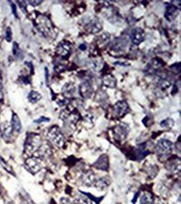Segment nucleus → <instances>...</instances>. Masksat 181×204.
Returning <instances> with one entry per match:
<instances>
[{
  "label": "nucleus",
  "instance_id": "29",
  "mask_svg": "<svg viewBox=\"0 0 181 204\" xmlns=\"http://www.w3.org/2000/svg\"><path fill=\"white\" fill-rule=\"evenodd\" d=\"M110 39H111L110 34L105 33V34H101V36L99 37L98 42L100 43V45H106L109 43V42H110Z\"/></svg>",
  "mask_w": 181,
  "mask_h": 204
},
{
  "label": "nucleus",
  "instance_id": "4",
  "mask_svg": "<svg viewBox=\"0 0 181 204\" xmlns=\"http://www.w3.org/2000/svg\"><path fill=\"white\" fill-rule=\"evenodd\" d=\"M172 152V143L169 140L162 139L158 141L156 146V152L159 158L168 157Z\"/></svg>",
  "mask_w": 181,
  "mask_h": 204
},
{
  "label": "nucleus",
  "instance_id": "41",
  "mask_svg": "<svg viewBox=\"0 0 181 204\" xmlns=\"http://www.w3.org/2000/svg\"><path fill=\"white\" fill-rule=\"evenodd\" d=\"M28 4L31 5L33 6H38L41 4V1L40 0H35V1H28Z\"/></svg>",
  "mask_w": 181,
  "mask_h": 204
},
{
  "label": "nucleus",
  "instance_id": "6",
  "mask_svg": "<svg viewBox=\"0 0 181 204\" xmlns=\"http://www.w3.org/2000/svg\"><path fill=\"white\" fill-rule=\"evenodd\" d=\"M25 166L28 172H30L33 174L37 173L41 171L42 164L40 163V159L37 157H30L25 160Z\"/></svg>",
  "mask_w": 181,
  "mask_h": 204
},
{
  "label": "nucleus",
  "instance_id": "26",
  "mask_svg": "<svg viewBox=\"0 0 181 204\" xmlns=\"http://www.w3.org/2000/svg\"><path fill=\"white\" fill-rule=\"evenodd\" d=\"M157 85L161 89H168L171 85V81L166 77H160L157 83Z\"/></svg>",
  "mask_w": 181,
  "mask_h": 204
},
{
  "label": "nucleus",
  "instance_id": "12",
  "mask_svg": "<svg viewBox=\"0 0 181 204\" xmlns=\"http://www.w3.org/2000/svg\"><path fill=\"white\" fill-rule=\"evenodd\" d=\"M104 17L110 21L111 24H115L120 21V16L114 8L111 6H108V8H104Z\"/></svg>",
  "mask_w": 181,
  "mask_h": 204
},
{
  "label": "nucleus",
  "instance_id": "32",
  "mask_svg": "<svg viewBox=\"0 0 181 204\" xmlns=\"http://www.w3.org/2000/svg\"><path fill=\"white\" fill-rule=\"evenodd\" d=\"M0 163H1V165L5 168V170H6V171H7V172H10V173H11V172H12V169L10 168V166L6 163L5 160H4L1 156H0Z\"/></svg>",
  "mask_w": 181,
  "mask_h": 204
},
{
  "label": "nucleus",
  "instance_id": "8",
  "mask_svg": "<svg viewBox=\"0 0 181 204\" xmlns=\"http://www.w3.org/2000/svg\"><path fill=\"white\" fill-rule=\"evenodd\" d=\"M80 117H81V115H80L79 112L76 110L69 111L66 109L63 112V114H61V119L72 124H75L80 120Z\"/></svg>",
  "mask_w": 181,
  "mask_h": 204
},
{
  "label": "nucleus",
  "instance_id": "22",
  "mask_svg": "<svg viewBox=\"0 0 181 204\" xmlns=\"http://www.w3.org/2000/svg\"><path fill=\"white\" fill-rule=\"evenodd\" d=\"M11 126L14 131H16L17 132H19L22 129V124H21V121L19 117L16 114H13L12 116V120H11Z\"/></svg>",
  "mask_w": 181,
  "mask_h": 204
},
{
  "label": "nucleus",
  "instance_id": "1",
  "mask_svg": "<svg viewBox=\"0 0 181 204\" xmlns=\"http://www.w3.org/2000/svg\"><path fill=\"white\" fill-rule=\"evenodd\" d=\"M42 144V138L37 133H28L25 142V153L30 156L38 150Z\"/></svg>",
  "mask_w": 181,
  "mask_h": 204
},
{
  "label": "nucleus",
  "instance_id": "2",
  "mask_svg": "<svg viewBox=\"0 0 181 204\" xmlns=\"http://www.w3.org/2000/svg\"><path fill=\"white\" fill-rule=\"evenodd\" d=\"M35 26L41 34H43L45 37H50L54 32V26L51 22V20L45 15H38L36 17Z\"/></svg>",
  "mask_w": 181,
  "mask_h": 204
},
{
  "label": "nucleus",
  "instance_id": "10",
  "mask_svg": "<svg viewBox=\"0 0 181 204\" xmlns=\"http://www.w3.org/2000/svg\"><path fill=\"white\" fill-rule=\"evenodd\" d=\"M145 39V33L142 28L140 27H136L132 29L131 33H130V40L131 43L135 45H140V43L144 41Z\"/></svg>",
  "mask_w": 181,
  "mask_h": 204
},
{
  "label": "nucleus",
  "instance_id": "14",
  "mask_svg": "<svg viewBox=\"0 0 181 204\" xmlns=\"http://www.w3.org/2000/svg\"><path fill=\"white\" fill-rule=\"evenodd\" d=\"M80 94L82 95V97L85 98H90L92 95V93H93V89H92V84L89 81H84L81 83V85H80Z\"/></svg>",
  "mask_w": 181,
  "mask_h": 204
},
{
  "label": "nucleus",
  "instance_id": "42",
  "mask_svg": "<svg viewBox=\"0 0 181 204\" xmlns=\"http://www.w3.org/2000/svg\"><path fill=\"white\" fill-rule=\"evenodd\" d=\"M61 204H72L71 201L67 198H63L61 200Z\"/></svg>",
  "mask_w": 181,
  "mask_h": 204
},
{
  "label": "nucleus",
  "instance_id": "27",
  "mask_svg": "<svg viewBox=\"0 0 181 204\" xmlns=\"http://www.w3.org/2000/svg\"><path fill=\"white\" fill-rule=\"evenodd\" d=\"M41 98H42L41 94L37 92H35V91H32V92H30L28 94V100L33 103H37Z\"/></svg>",
  "mask_w": 181,
  "mask_h": 204
},
{
  "label": "nucleus",
  "instance_id": "21",
  "mask_svg": "<svg viewBox=\"0 0 181 204\" xmlns=\"http://www.w3.org/2000/svg\"><path fill=\"white\" fill-rule=\"evenodd\" d=\"M148 154H149V151L146 148V146L145 145H140L139 148L136 149V152H135L136 159L138 161L144 159Z\"/></svg>",
  "mask_w": 181,
  "mask_h": 204
},
{
  "label": "nucleus",
  "instance_id": "16",
  "mask_svg": "<svg viewBox=\"0 0 181 204\" xmlns=\"http://www.w3.org/2000/svg\"><path fill=\"white\" fill-rule=\"evenodd\" d=\"M81 181H82V183L85 186H93L94 185V182L96 181V177H95V174H94L92 172H87L85 173H83L81 177Z\"/></svg>",
  "mask_w": 181,
  "mask_h": 204
},
{
  "label": "nucleus",
  "instance_id": "24",
  "mask_svg": "<svg viewBox=\"0 0 181 204\" xmlns=\"http://www.w3.org/2000/svg\"><path fill=\"white\" fill-rule=\"evenodd\" d=\"M109 184H110L109 180H107L105 178H100L95 181L93 186H95L97 189L100 190V191H103V190H105L109 186Z\"/></svg>",
  "mask_w": 181,
  "mask_h": 204
},
{
  "label": "nucleus",
  "instance_id": "18",
  "mask_svg": "<svg viewBox=\"0 0 181 204\" xmlns=\"http://www.w3.org/2000/svg\"><path fill=\"white\" fill-rule=\"evenodd\" d=\"M93 166L96 169H99V170L101 171H108L109 170V161H108V157L105 154L103 155H100L98 160L93 163Z\"/></svg>",
  "mask_w": 181,
  "mask_h": 204
},
{
  "label": "nucleus",
  "instance_id": "17",
  "mask_svg": "<svg viewBox=\"0 0 181 204\" xmlns=\"http://www.w3.org/2000/svg\"><path fill=\"white\" fill-rule=\"evenodd\" d=\"M62 93H63V95L65 98H67V99H71V98H72L74 96V94L76 93V86L72 83H68L63 87Z\"/></svg>",
  "mask_w": 181,
  "mask_h": 204
},
{
  "label": "nucleus",
  "instance_id": "35",
  "mask_svg": "<svg viewBox=\"0 0 181 204\" xmlns=\"http://www.w3.org/2000/svg\"><path fill=\"white\" fill-rule=\"evenodd\" d=\"M3 128H4V133L5 134H8V135L11 134V127H10L9 124H7V123L3 124Z\"/></svg>",
  "mask_w": 181,
  "mask_h": 204
},
{
  "label": "nucleus",
  "instance_id": "28",
  "mask_svg": "<svg viewBox=\"0 0 181 204\" xmlns=\"http://www.w3.org/2000/svg\"><path fill=\"white\" fill-rule=\"evenodd\" d=\"M97 101L99 102V103L100 104H106L108 103V96L107 94L103 91H100L99 94H97Z\"/></svg>",
  "mask_w": 181,
  "mask_h": 204
},
{
  "label": "nucleus",
  "instance_id": "5",
  "mask_svg": "<svg viewBox=\"0 0 181 204\" xmlns=\"http://www.w3.org/2000/svg\"><path fill=\"white\" fill-rule=\"evenodd\" d=\"M129 132V125L126 123H119L113 128V137L118 142H123Z\"/></svg>",
  "mask_w": 181,
  "mask_h": 204
},
{
  "label": "nucleus",
  "instance_id": "15",
  "mask_svg": "<svg viewBox=\"0 0 181 204\" xmlns=\"http://www.w3.org/2000/svg\"><path fill=\"white\" fill-rule=\"evenodd\" d=\"M35 152H36V156L41 158V159H47L52 155V150H51V147L45 143L41 144V146L39 147L38 150Z\"/></svg>",
  "mask_w": 181,
  "mask_h": 204
},
{
  "label": "nucleus",
  "instance_id": "9",
  "mask_svg": "<svg viewBox=\"0 0 181 204\" xmlns=\"http://www.w3.org/2000/svg\"><path fill=\"white\" fill-rule=\"evenodd\" d=\"M164 65V62L159 58H153L145 68L144 72L146 74H153L157 73Z\"/></svg>",
  "mask_w": 181,
  "mask_h": 204
},
{
  "label": "nucleus",
  "instance_id": "33",
  "mask_svg": "<svg viewBox=\"0 0 181 204\" xmlns=\"http://www.w3.org/2000/svg\"><path fill=\"white\" fill-rule=\"evenodd\" d=\"M77 201H78L79 204H92V202L87 199L85 196H79Z\"/></svg>",
  "mask_w": 181,
  "mask_h": 204
},
{
  "label": "nucleus",
  "instance_id": "13",
  "mask_svg": "<svg viewBox=\"0 0 181 204\" xmlns=\"http://www.w3.org/2000/svg\"><path fill=\"white\" fill-rule=\"evenodd\" d=\"M103 29V24L98 18H93L86 25V30L91 34H96Z\"/></svg>",
  "mask_w": 181,
  "mask_h": 204
},
{
  "label": "nucleus",
  "instance_id": "36",
  "mask_svg": "<svg viewBox=\"0 0 181 204\" xmlns=\"http://www.w3.org/2000/svg\"><path fill=\"white\" fill-rule=\"evenodd\" d=\"M18 6H20L21 10L24 13H26V3L25 1H19L18 2Z\"/></svg>",
  "mask_w": 181,
  "mask_h": 204
},
{
  "label": "nucleus",
  "instance_id": "19",
  "mask_svg": "<svg viewBox=\"0 0 181 204\" xmlns=\"http://www.w3.org/2000/svg\"><path fill=\"white\" fill-rule=\"evenodd\" d=\"M179 10H178V8L174 5H170L166 9L165 12V17L168 19L169 21H172L173 19H175L178 15Z\"/></svg>",
  "mask_w": 181,
  "mask_h": 204
},
{
  "label": "nucleus",
  "instance_id": "31",
  "mask_svg": "<svg viewBox=\"0 0 181 204\" xmlns=\"http://www.w3.org/2000/svg\"><path fill=\"white\" fill-rule=\"evenodd\" d=\"M56 102H57L58 105H60V106H64V105H66L69 103V99H67V98H65L63 95H62V96H58V98L56 99Z\"/></svg>",
  "mask_w": 181,
  "mask_h": 204
},
{
  "label": "nucleus",
  "instance_id": "40",
  "mask_svg": "<svg viewBox=\"0 0 181 204\" xmlns=\"http://www.w3.org/2000/svg\"><path fill=\"white\" fill-rule=\"evenodd\" d=\"M18 50H19V49H18V45L17 43H14V45H13V54L16 55L17 54Z\"/></svg>",
  "mask_w": 181,
  "mask_h": 204
},
{
  "label": "nucleus",
  "instance_id": "25",
  "mask_svg": "<svg viewBox=\"0 0 181 204\" xmlns=\"http://www.w3.org/2000/svg\"><path fill=\"white\" fill-rule=\"evenodd\" d=\"M89 65L92 69L95 70V71H100V70L103 68V62L100 59H92L90 61Z\"/></svg>",
  "mask_w": 181,
  "mask_h": 204
},
{
  "label": "nucleus",
  "instance_id": "7",
  "mask_svg": "<svg viewBox=\"0 0 181 204\" xmlns=\"http://www.w3.org/2000/svg\"><path fill=\"white\" fill-rule=\"evenodd\" d=\"M129 111V105L125 101H120L113 105L112 114L116 118H121L126 115Z\"/></svg>",
  "mask_w": 181,
  "mask_h": 204
},
{
  "label": "nucleus",
  "instance_id": "39",
  "mask_svg": "<svg viewBox=\"0 0 181 204\" xmlns=\"http://www.w3.org/2000/svg\"><path fill=\"white\" fill-rule=\"evenodd\" d=\"M10 5H11V6H12V11H13L14 16L16 17H17V6H16V5H14V3H12V2H10Z\"/></svg>",
  "mask_w": 181,
  "mask_h": 204
},
{
  "label": "nucleus",
  "instance_id": "38",
  "mask_svg": "<svg viewBox=\"0 0 181 204\" xmlns=\"http://www.w3.org/2000/svg\"><path fill=\"white\" fill-rule=\"evenodd\" d=\"M43 122H49V118H46V117H41V118H39L38 120H35L34 121V123H43Z\"/></svg>",
  "mask_w": 181,
  "mask_h": 204
},
{
  "label": "nucleus",
  "instance_id": "20",
  "mask_svg": "<svg viewBox=\"0 0 181 204\" xmlns=\"http://www.w3.org/2000/svg\"><path fill=\"white\" fill-rule=\"evenodd\" d=\"M103 84L108 88H115L117 85V81L111 74H106L103 78Z\"/></svg>",
  "mask_w": 181,
  "mask_h": 204
},
{
  "label": "nucleus",
  "instance_id": "34",
  "mask_svg": "<svg viewBox=\"0 0 181 204\" xmlns=\"http://www.w3.org/2000/svg\"><path fill=\"white\" fill-rule=\"evenodd\" d=\"M6 41L10 42L12 39V31H11V28L10 27H7V29L6 31Z\"/></svg>",
  "mask_w": 181,
  "mask_h": 204
},
{
  "label": "nucleus",
  "instance_id": "43",
  "mask_svg": "<svg viewBox=\"0 0 181 204\" xmlns=\"http://www.w3.org/2000/svg\"><path fill=\"white\" fill-rule=\"evenodd\" d=\"M80 49H82V50H85V49H86V45H82L81 46H80Z\"/></svg>",
  "mask_w": 181,
  "mask_h": 204
},
{
  "label": "nucleus",
  "instance_id": "23",
  "mask_svg": "<svg viewBox=\"0 0 181 204\" xmlns=\"http://www.w3.org/2000/svg\"><path fill=\"white\" fill-rule=\"evenodd\" d=\"M153 197L149 192H145L140 198V204H153Z\"/></svg>",
  "mask_w": 181,
  "mask_h": 204
},
{
  "label": "nucleus",
  "instance_id": "30",
  "mask_svg": "<svg viewBox=\"0 0 181 204\" xmlns=\"http://www.w3.org/2000/svg\"><path fill=\"white\" fill-rule=\"evenodd\" d=\"M173 125H174V121H173V119H170V118L166 119V120H164V121H162V122L160 123V126H161V127L166 128V129L171 128Z\"/></svg>",
  "mask_w": 181,
  "mask_h": 204
},
{
  "label": "nucleus",
  "instance_id": "11",
  "mask_svg": "<svg viewBox=\"0 0 181 204\" xmlns=\"http://www.w3.org/2000/svg\"><path fill=\"white\" fill-rule=\"evenodd\" d=\"M72 50V45L69 42L63 41L56 47V54L63 58H66L70 54Z\"/></svg>",
  "mask_w": 181,
  "mask_h": 204
},
{
  "label": "nucleus",
  "instance_id": "3",
  "mask_svg": "<svg viewBox=\"0 0 181 204\" xmlns=\"http://www.w3.org/2000/svg\"><path fill=\"white\" fill-rule=\"evenodd\" d=\"M46 138L53 145H55L57 147H59V148L63 147L64 144L65 139L63 136V133L62 132L61 129L58 126H53V127H51L48 130L46 133Z\"/></svg>",
  "mask_w": 181,
  "mask_h": 204
},
{
  "label": "nucleus",
  "instance_id": "37",
  "mask_svg": "<svg viewBox=\"0 0 181 204\" xmlns=\"http://www.w3.org/2000/svg\"><path fill=\"white\" fill-rule=\"evenodd\" d=\"M65 69H66V66H65V65H56V66L54 67V70H55L56 72H58V73L63 72Z\"/></svg>",
  "mask_w": 181,
  "mask_h": 204
}]
</instances>
